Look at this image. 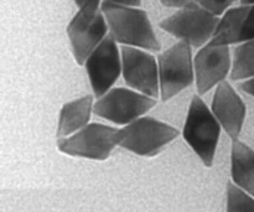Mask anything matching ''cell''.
I'll return each mask as SVG.
<instances>
[{"mask_svg": "<svg viewBox=\"0 0 254 212\" xmlns=\"http://www.w3.org/2000/svg\"><path fill=\"white\" fill-rule=\"evenodd\" d=\"M94 96L87 94L64 104L59 117L56 137L66 138L89 124L92 113H94Z\"/></svg>", "mask_w": 254, "mask_h": 212, "instance_id": "13", "label": "cell"}, {"mask_svg": "<svg viewBox=\"0 0 254 212\" xmlns=\"http://www.w3.org/2000/svg\"><path fill=\"white\" fill-rule=\"evenodd\" d=\"M104 4L119 5V6H131L139 7L141 4V0H103Z\"/></svg>", "mask_w": 254, "mask_h": 212, "instance_id": "21", "label": "cell"}, {"mask_svg": "<svg viewBox=\"0 0 254 212\" xmlns=\"http://www.w3.org/2000/svg\"><path fill=\"white\" fill-rule=\"evenodd\" d=\"M230 77L233 81H247L254 77V39L236 45Z\"/></svg>", "mask_w": 254, "mask_h": 212, "instance_id": "16", "label": "cell"}, {"mask_svg": "<svg viewBox=\"0 0 254 212\" xmlns=\"http://www.w3.org/2000/svg\"><path fill=\"white\" fill-rule=\"evenodd\" d=\"M222 126L213 114L212 109L206 106L200 94L191 99L189 113L184 124L183 136L203 165L211 168L215 160Z\"/></svg>", "mask_w": 254, "mask_h": 212, "instance_id": "2", "label": "cell"}, {"mask_svg": "<svg viewBox=\"0 0 254 212\" xmlns=\"http://www.w3.org/2000/svg\"><path fill=\"white\" fill-rule=\"evenodd\" d=\"M118 132L106 124L89 123L72 136L57 139V148L66 155L103 161L118 146Z\"/></svg>", "mask_w": 254, "mask_h": 212, "instance_id": "6", "label": "cell"}, {"mask_svg": "<svg viewBox=\"0 0 254 212\" xmlns=\"http://www.w3.org/2000/svg\"><path fill=\"white\" fill-rule=\"evenodd\" d=\"M122 74L130 88L158 98L160 96L158 59L149 51L130 46H121Z\"/></svg>", "mask_w": 254, "mask_h": 212, "instance_id": "10", "label": "cell"}, {"mask_svg": "<svg viewBox=\"0 0 254 212\" xmlns=\"http://www.w3.org/2000/svg\"><path fill=\"white\" fill-rule=\"evenodd\" d=\"M161 4L168 7H176V9H183V7L190 6L196 4L197 0H160Z\"/></svg>", "mask_w": 254, "mask_h": 212, "instance_id": "19", "label": "cell"}, {"mask_svg": "<svg viewBox=\"0 0 254 212\" xmlns=\"http://www.w3.org/2000/svg\"><path fill=\"white\" fill-rule=\"evenodd\" d=\"M248 9H250V5H240V6L228 9L220 17L213 37L208 44L223 45V46L241 44L243 25H245Z\"/></svg>", "mask_w": 254, "mask_h": 212, "instance_id": "15", "label": "cell"}, {"mask_svg": "<svg viewBox=\"0 0 254 212\" xmlns=\"http://www.w3.org/2000/svg\"><path fill=\"white\" fill-rule=\"evenodd\" d=\"M160 98L163 102L178 96L195 81L191 46L179 41L158 56Z\"/></svg>", "mask_w": 254, "mask_h": 212, "instance_id": "5", "label": "cell"}, {"mask_svg": "<svg viewBox=\"0 0 254 212\" xmlns=\"http://www.w3.org/2000/svg\"><path fill=\"white\" fill-rule=\"evenodd\" d=\"M101 9L108 22L109 35L119 45L150 52L160 51V42L148 14L143 9L104 2Z\"/></svg>", "mask_w": 254, "mask_h": 212, "instance_id": "1", "label": "cell"}, {"mask_svg": "<svg viewBox=\"0 0 254 212\" xmlns=\"http://www.w3.org/2000/svg\"><path fill=\"white\" fill-rule=\"evenodd\" d=\"M231 176L233 184L254 196V149L238 139L232 141Z\"/></svg>", "mask_w": 254, "mask_h": 212, "instance_id": "14", "label": "cell"}, {"mask_svg": "<svg viewBox=\"0 0 254 212\" xmlns=\"http://www.w3.org/2000/svg\"><path fill=\"white\" fill-rule=\"evenodd\" d=\"M213 114L232 141L240 138L246 121V104L227 81L218 84L211 104Z\"/></svg>", "mask_w": 254, "mask_h": 212, "instance_id": "12", "label": "cell"}, {"mask_svg": "<svg viewBox=\"0 0 254 212\" xmlns=\"http://www.w3.org/2000/svg\"><path fill=\"white\" fill-rule=\"evenodd\" d=\"M78 9H101L103 0H73Z\"/></svg>", "mask_w": 254, "mask_h": 212, "instance_id": "20", "label": "cell"}, {"mask_svg": "<svg viewBox=\"0 0 254 212\" xmlns=\"http://www.w3.org/2000/svg\"><path fill=\"white\" fill-rule=\"evenodd\" d=\"M88 74L93 96L99 98L113 88L122 74V52L118 42L108 35L92 52L83 65Z\"/></svg>", "mask_w": 254, "mask_h": 212, "instance_id": "9", "label": "cell"}, {"mask_svg": "<svg viewBox=\"0 0 254 212\" xmlns=\"http://www.w3.org/2000/svg\"><path fill=\"white\" fill-rule=\"evenodd\" d=\"M108 35V22L102 9H78L67 26V36L77 64L83 66Z\"/></svg>", "mask_w": 254, "mask_h": 212, "instance_id": "8", "label": "cell"}, {"mask_svg": "<svg viewBox=\"0 0 254 212\" xmlns=\"http://www.w3.org/2000/svg\"><path fill=\"white\" fill-rule=\"evenodd\" d=\"M226 212H254V196L236 184L228 183Z\"/></svg>", "mask_w": 254, "mask_h": 212, "instance_id": "17", "label": "cell"}, {"mask_svg": "<svg viewBox=\"0 0 254 212\" xmlns=\"http://www.w3.org/2000/svg\"><path fill=\"white\" fill-rule=\"evenodd\" d=\"M237 0H197V4L211 14L221 17Z\"/></svg>", "mask_w": 254, "mask_h": 212, "instance_id": "18", "label": "cell"}, {"mask_svg": "<svg viewBox=\"0 0 254 212\" xmlns=\"http://www.w3.org/2000/svg\"><path fill=\"white\" fill-rule=\"evenodd\" d=\"M196 88L200 96L226 81L232 70V51L230 46L207 44L193 57Z\"/></svg>", "mask_w": 254, "mask_h": 212, "instance_id": "11", "label": "cell"}, {"mask_svg": "<svg viewBox=\"0 0 254 212\" xmlns=\"http://www.w3.org/2000/svg\"><path fill=\"white\" fill-rule=\"evenodd\" d=\"M158 101L133 88L117 87L97 98L94 114L118 126H127L145 116Z\"/></svg>", "mask_w": 254, "mask_h": 212, "instance_id": "7", "label": "cell"}, {"mask_svg": "<svg viewBox=\"0 0 254 212\" xmlns=\"http://www.w3.org/2000/svg\"><path fill=\"white\" fill-rule=\"evenodd\" d=\"M240 88L242 89L245 93H247L248 96L254 97V77L251 79H247V81H243L242 83L240 84Z\"/></svg>", "mask_w": 254, "mask_h": 212, "instance_id": "22", "label": "cell"}, {"mask_svg": "<svg viewBox=\"0 0 254 212\" xmlns=\"http://www.w3.org/2000/svg\"><path fill=\"white\" fill-rule=\"evenodd\" d=\"M220 17L211 14L196 2L190 6L179 9L171 16L160 22L164 31L185 41L191 47H202L213 37Z\"/></svg>", "mask_w": 254, "mask_h": 212, "instance_id": "4", "label": "cell"}, {"mask_svg": "<svg viewBox=\"0 0 254 212\" xmlns=\"http://www.w3.org/2000/svg\"><path fill=\"white\" fill-rule=\"evenodd\" d=\"M241 5H252L254 4V0H240Z\"/></svg>", "mask_w": 254, "mask_h": 212, "instance_id": "23", "label": "cell"}, {"mask_svg": "<svg viewBox=\"0 0 254 212\" xmlns=\"http://www.w3.org/2000/svg\"><path fill=\"white\" fill-rule=\"evenodd\" d=\"M179 131L153 117H140L118 132V146L139 156H155L178 138Z\"/></svg>", "mask_w": 254, "mask_h": 212, "instance_id": "3", "label": "cell"}]
</instances>
